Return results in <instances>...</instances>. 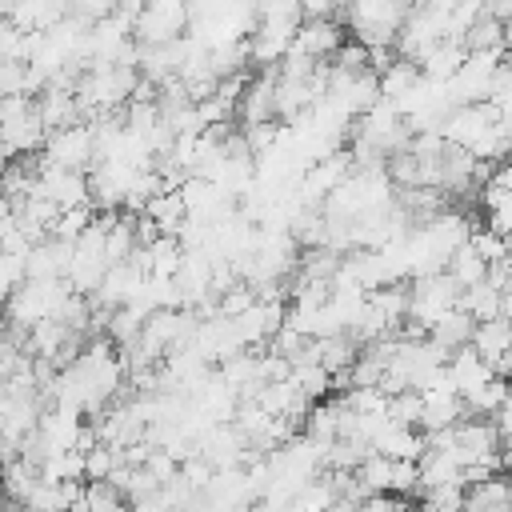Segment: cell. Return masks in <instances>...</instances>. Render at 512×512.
Instances as JSON below:
<instances>
[{
    "mask_svg": "<svg viewBox=\"0 0 512 512\" xmlns=\"http://www.w3.org/2000/svg\"><path fill=\"white\" fill-rule=\"evenodd\" d=\"M416 76H420L416 60L392 56V60H388V68H384V72L376 76V88H380V96H388V100H392V96H400V92H404V88H408V84H412Z\"/></svg>",
    "mask_w": 512,
    "mask_h": 512,
    "instance_id": "cell-7",
    "label": "cell"
},
{
    "mask_svg": "<svg viewBox=\"0 0 512 512\" xmlns=\"http://www.w3.org/2000/svg\"><path fill=\"white\" fill-rule=\"evenodd\" d=\"M428 336H432L444 352H452V348L468 344V336H472V316H468L464 308H448V312L428 328Z\"/></svg>",
    "mask_w": 512,
    "mask_h": 512,
    "instance_id": "cell-5",
    "label": "cell"
},
{
    "mask_svg": "<svg viewBox=\"0 0 512 512\" xmlns=\"http://www.w3.org/2000/svg\"><path fill=\"white\" fill-rule=\"evenodd\" d=\"M84 508L88 512H116V508H124V492L112 480H84Z\"/></svg>",
    "mask_w": 512,
    "mask_h": 512,
    "instance_id": "cell-8",
    "label": "cell"
},
{
    "mask_svg": "<svg viewBox=\"0 0 512 512\" xmlns=\"http://www.w3.org/2000/svg\"><path fill=\"white\" fill-rule=\"evenodd\" d=\"M124 456H120V448H108V444H92V448H84V480H104L108 472H112V464H120Z\"/></svg>",
    "mask_w": 512,
    "mask_h": 512,
    "instance_id": "cell-10",
    "label": "cell"
},
{
    "mask_svg": "<svg viewBox=\"0 0 512 512\" xmlns=\"http://www.w3.org/2000/svg\"><path fill=\"white\" fill-rule=\"evenodd\" d=\"M444 272L452 276V284L456 288H468V284H476V280H484V260L472 252V244L464 240L460 248H452L448 252V260H444Z\"/></svg>",
    "mask_w": 512,
    "mask_h": 512,
    "instance_id": "cell-6",
    "label": "cell"
},
{
    "mask_svg": "<svg viewBox=\"0 0 512 512\" xmlns=\"http://www.w3.org/2000/svg\"><path fill=\"white\" fill-rule=\"evenodd\" d=\"M388 492H400V496L416 500V492H420L416 460H400V456H392V468H388Z\"/></svg>",
    "mask_w": 512,
    "mask_h": 512,
    "instance_id": "cell-11",
    "label": "cell"
},
{
    "mask_svg": "<svg viewBox=\"0 0 512 512\" xmlns=\"http://www.w3.org/2000/svg\"><path fill=\"white\" fill-rule=\"evenodd\" d=\"M40 156H44L48 164H60V168H80V172H88V168H92V160H96L92 124L76 120V124H64V128H52V132H44Z\"/></svg>",
    "mask_w": 512,
    "mask_h": 512,
    "instance_id": "cell-1",
    "label": "cell"
},
{
    "mask_svg": "<svg viewBox=\"0 0 512 512\" xmlns=\"http://www.w3.org/2000/svg\"><path fill=\"white\" fill-rule=\"evenodd\" d=\"M384 416L396 420V424H416V420H420V392H416V388H400V392H392Z\"/></svg>",
    "mask_w": 512,
    "mask_h": 512,
    "instance_id": "cell-12",
    "label": "cell"
},
{
    "mask_svg": "<svg viewBox=\"0 0 512 512\" xmlns=\"http://www.w3.org/2000/svg\"><path fill=\"white\" fill-rule=\"evenodd\" d=\"M468 244H472V252L488 264V260H500V256H508V236H500V232H492L488 224H480V228H468Z\"/></svg>",
    "mask_w": 512,
    "mask_h": 512,
    "instance_id": "cell-9",
    "label": "cell"
},
{
    "mask_svg": "<svg viewBox=\"0 0 512 512\" xmlns=\"http://www.w3.org/2000/svg\"><path fill=\"white\" fill-rule=\"evenodd\" d=\"M508 8H512V0H484V16H492V20H508Z\"/></svg>",
    "mask_w": 512,
    "mask_h": 512,
    "instance_id": "cell-14",
    "label": "cell"
},
{
    "mask_svg": "<svg viewBox=\"0 0 512 512\" xmlns=\"http://www.w3.org/2000/svg\"><path fill=\"white\" fill-rule=\"evenodd\" d=\"M340 40H344L340 20H332V16H312V20H300V24H296L288 48H296V52H304V56H312V60H324V56L336 52Z\"/></svg>",
    "mask_w": 512,
    "mask_h": 512,
    "instance_id": "cell-2",
    "label": "cell"
},
{
    "mask_svg": "<svg viewBox=\"0 0 512 512\" xmlns=\"http://www.w3.org/2000/svg\"><path fill=\"white\" fill-rule=\"evenodd\" d=\"M468 344H472L484 360L508 352V348H512V324H508V316L500 312V316H488V320H472V336H468Z\"/></svg>",
    "mask_w": 512,
    "mask_h": 512,
    "instance_id": "cell-4",
    "label": "cell"
},
{
    "mask_svg": "<svg viewBox=\"0 0 512 512\" xmlns=\"http://www.w3.org/2000/svg\"><path fill=\"white\" fill-rule=\"evenodd\" d=\"M456 308H464L472 320H488V316H508V292H500V288H492L488 280H476V284H468V288H460L456 292Z\"/></svg>",
    "mask_w": 512,
    "mask_h": 512,
    "instance_id": "cell-3",
    "label": "cell"
},
{
    "mask_svg": "<svg viewBox=\"0 0 512 512\" xmlns=\"http://www.w3.org/2000/svg\"><path fill=\"white\" fill-rule=\"evenodd\" d=\"M340 8H344V0H300V16H304V20H312V16H332V20H340Z\"/></svg>",
    "mask_w": 512,
    "mask_h": 512,
    "instance_id": "cell-13",
    "label": "cell"
}]
</instances>
